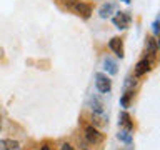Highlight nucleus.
I'll use <instances>...</instances> for the list:
<instances>
[{
    "label": "nucleus",
    "instance_id": "4",
    "mask_svg": "<svg viewBox=\"0 0 160 150\" xmlns=\"http://www.w3.org/2000/svg\"><path fill=\"white\" fill-rule=\"evenodd\" d=\"M152 60H153V57H150L148 60L145 58V60H142V62H138L137 67H135V75H137V77H140V75L147 73L148 70L152 68Z\"/></svg>",
    "mask_w": 160,
    "mask_h": 150
},
{
    "label": "nucleus",
    "instance_id": "6",
    "mask_svg": "<svg viewBox=\"0 0 160 150\" xmlns=\"http://www.w3.org/2000/svg\"><path fill=\"white\" fill-rule=\"evenodd\" d=\"M108 47L113 50L117 57H120V58L123 57V43H122V40H120L118 37H113L112 40H110V42H108Z\"/></svg>",
    "mask_w": 160,
    "mask_h": 150
},
{
    "label": "nucleus",
    "instance_id": "3",
    "mask_svg": "<svg viewBox=\"0 0 160 150\" xmlns=\"http://www.w3.org/2000/svg\"><path fill=\"white\" fill-rule=\"evenodd\" d=\"M112 22H113V25L117 28L123 30V28H127L128 23H130V15L127 12H117V13H115V17L112 18Z\"/></svg>",
    "mask_w": 160,
    "mask_h": 150
},
{
    "label": "nucleus",
    "instance_id": "16",
    "mask_svg": "<svg viewBox=\"0 0 160 150\" xmlns=\"http://www.w3.org/2000/svg\"><path fill=\"white\" fill-rule=\"evenodd\" d=\"M125 87H127V88H133V87H135V78H132V77H127Z\"/></svg>",
    "mask_w": 160,
    "mask_h": 150
},
{
    "label": "nucleus",
    "instance_id": "8",
    "mask_svg": "<svg viewBox=\"0 0 160 150\" xmlns=\"http://www.w3.org/2000/svg\"><path fill=\"white\" fill-rule=\"evenodd\" d=\"M115 12V3H112V2H107V3H103L102 7H100V10H98V15L102 18H108L110 15H112Z\"/></svg>",
    "mask_w": 160,
    "mask_h": 150
},
{
    "label": "nucleus",
    "instance_id": "19",
    "mask_svg": "<svg viewBox=\"0 0 160 150\" xmlns=\"http://www.w3.org/2000/svg\"><path fill=\"white\" fill-rule=\"evenodd\" d=\"M40 150H53V147L52 145H48V143H45V145H42V148Z\"/></svg>",
    "mask_w": 160,
    "mask_h": 150
},
{
    "label": "nucleus",
    "instance_id": "21",
    "mask_svg": "<svg viewBox=\"0 0 160 150\" xmlns=\"http://www.w3.org/2000/svg\"><path fill=\"white\" fill-rule=\"evenodd\" d=\"M0 125H2V123H0Z\"/></svg>",
    "mask_w": 160,
    "mask_h": 150
},
{
    "label": "nucleus",
    "instance_id": "12",
    "mask_svg": "<svg viewBox=\"0 0 160 150\" xmlns=\"http://www.w3.org/2000/svg\"><path fill=\"white\" fill-rule=\"evenodd\" d=\"M2 147L0 148H3V150H18V142L17 140H10V138H5L2 140Z\"/></svg>",
    "mask_w": 160,
    "mask_h": 150
},
{
    "label": "nucleus",
    "instance_id": "9",
    "mask_svg": "<svg viewBox=\"0 0 160 150\" xmlns=\"http://www.w3.org/2000/svg\"><path fill=\"white\" fill-rule=\"evenodd\" d=\"M92 118H93V125H98V127H105L108 123V117L103 112H93Z\"/></svg>",
    "mask_w": 160,
    "mask_h": 150
},
{
    "label": "nucleus",
    "instance_id": "18",
    "mask_svg": "<svg viewBox=\"0 0 160 150\" xmlns=\"http://www.w3.org/2000/svg\"><path fill=\"white\" fill-rule=\"evenodd\" d=\"M60 150H73V147L70 143H63L62 147H60Z\"/></svg>",
    "mask_w": 160,
    "mask_h": 150
},
{
    "label": "nucleus",
    "instance_id": "13",
    "mask_svg": "<svg viewBox=\"0 0 160 150\" xmlns=\"http://www.w3.org/2000/svg\"><path fill=\"white\" fill-rule=\"evenodd\" d=\"M117 138L120 140V142H125V143H132L133 142V137H132V133H130L128 130H120V132L117 133Z\"/></svg>",
    "mask_w": 160,
    "mask_h": 150
},
{
    "label": "nucleus",
    "instance_id": "14",
    "mask_svg": "<svg viewBox=\"0 0 160 150\" xmlns=\"http://www.w3.org/2000/svg\"><path fill=\"white\" fill-rule=\"evenodd\" d=\"M133 97V90H127V92L123 93V97L120 98V105H122L123 108H127L128 105H130V100H132Z\"/></svg>",
    "mask_w": 160,
    "mask_h": 150
},
{
    "label": "nucleus",
    "instance_id": "11",
    "mask_svg": "<svg viewBox=\"0 0 160 150\" xmlns=\"http://www.w3.org/2000/svg\"><path fill=\"white\" fill-rule=\"evenodd\" d=\"M145 47H147V52L150 53V57H155L158 50V45H157V40L153 37H147V42H145Z\"/></svg>",
    "mask_w": 160,
    "mask_h": 150
},
{
    "label": "nucleus",
    "instance_id": "20",
    "mask_svg": "<svg viewBox=\"0 0 160 150\" xmlns=\"http://www.w3.org/2000/svg\"><path fill=\"white\" fill-rule=\"evenodd\" d=\"M122 2H125V3H130V0H122Z\"/></svg>",
    "mask_w": 160,
    "mask_h": 150
},
{
    "label": "nucleus",
    "instance_id": "1",
    "mask_svg": "<svg viewBox=\"0 0 160 150\" xmlns=\"http://www.w3.org/2000/svg\"><path fill=\"white\" fill-rule=\"evenodd\" d=\"M95 85H97V90L100 93H108L112 90V82L103 73H95Z\"/></svg>",
    "mask_w": 160,
    "mask_h": 150
},
{
    "label": "nucleus",
    "instance_id": "10",
    "mask_svg": "<svg viewBox=\"0 0 160 150\" xmlns=\"http://www.w3.org/2000/svg\"><path fill=\"white\" fill-rule=\"evenodd\" d=\"M103 68L107 70V73H110V75H115V73L118 72V68H117V62H115V60H112L110 57L103 58Z\"/></svg>",
    "mask_w": 160,
    "mask_h": 150
},
{
    "label": "nucleus",
    "instance_id": "5",
    "mask_svg": "<svg viewBox=\"0 0 160 150\" xmlns=\"http://www.w3.org/2000/svg\"><path fill=\"white\" fill-rule=\"evenodd\" d=\"M73 10H75L78 15H82L83 18H88L90 13H92V7H90V5H87V3H83V2L73 3Z\"/></svg>",
    "mask_w": 160,
    "mask_h": 150
},
{
    "label": "nucleus",
    "instance_id": "17",
    "mask_svg": "<svg viewBox=\"0 0 160 150\" xmlns=\"http://www.w3.org/2000/svg\"><path fill=\"white\" fill-rule=\"evenodd\" d=\"M152 27H153V35H158V20H155Z\"/></svg>",
    "mask_w": 160,
    "mask_h": 150
},
{
    "label": "nucleus",
    "instance_id": "7",
    "mask_svg": "<svg viewBox=\"0 0 160 150\" xmlns=\"http://www.w3.org/2000/svg\"><path fill=\"white\" fill-rule=\"evenodd\" d=\"M118 125L123 127L125 130H128V132L133 128V122H132V118H130V115L127 112H122L118 115Z\"/></svg>",
    "mask_w": 160,
    "mask_h": 150
},
{
    "label": "nucleus",
    "instance_id": "15",
    "mask_svg": "<svg viewBox=\"0 0 160 150\" xmlns=\"http://www.w3.org/2000/svg\"><path fill=\"white\" fill-rule=\"evenodd\" d=\"M90 105H92V110L93 112H103V102L97 97H92L90 100Z\"/></svg>",
    "mask_w": 160,
    "mask_h": 150
},
{
    "label": "nucleus",
    "instance_id": "2",
    "mask_svg": "<svg viewBox=\"0 0 160 150\" xmlns=\"http://www.w3.org/2000/svg\"><path fill=\"white\" fill-rule=\"evenodd\" d=\"M85 138H87V142H88V143L97 145V143L102 142L103 135L100 133V132H98V130L95 128V127H92V125H90V127L85 128Z\"/></svg>",
    "mask_w": 160,
    "mask_h": 150
}]
</instances>
